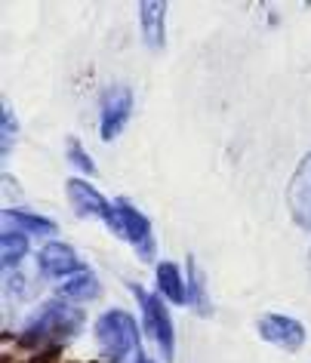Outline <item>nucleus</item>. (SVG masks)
<instances>
[{
  "instance_id": "1",
  "label": "nucleus",
  "mask_w": 311,
  "mask_h": 363,
  "mask_svg": "<svg viewBox=\"0 0 311 363\" xmlns=\"http://www.w3.org/2000/svg\"><path fill=\"white\" fill-rule=\"evenodd\" d=\"M93 333H96V345L105 363H139L145 357L139 320L130 311H124V308L99 314L93 323Z\"/></svg>"
},
{
  "instance_id": "2",
  "label": "nucleus",
  "mask_w": 311,
  "mask_h": 363,
  "mask_svg": "<svg viewBox=\"0 0 311 363\" xmlns=\"http://www.w3.org/2000/svg\"><path fill=\"white\" fill-rule=\"evenodd\" d=\"M84 311H77L75 305L62 302H47L40 308L38 314H34V320L22 330V345H28V348H47V345H59L75 339V335L84 330Z\"/></svg>"
},
{
  "instance_id": "3",
  "label": "nucleus",
  "mask_w": 311,
  "mask_h": 363,
  "mask_svg": "<svg viewBox=\"0 0 311 363\" xmlns=\"http://www.w3.org/2000/svg\"><path fill=\"white\" fill-rule=\"evenodd\" d=\"M108 231H114L117 238H124L136 250V256L142 262H154L158 256V243H154L151 222L139 206H133L130 201H114L111 203V219H108Z\"/></svg>"
},
{
  "instance_id": "4",
  "label": "nucleus",
  "mask_w": 311,
  "mask_h": 363,
  "mask_svg": "<svg viewBox=\"0 0 311 363\" xmlns=\"http://www.w3.org/2000/svg\"><path fill=\"white\" fill-rule=\"evenodd\" d=\"M133 296L139 298V308H142L145 335H151L154 345L160 348L163 363H173V357H176V326H173V317L167 311V305H163L167 298L158 293H148L139 284H133Z\"/></svg>"
},
{
  "instance_id": "5",
  "label": "nucleus",
  "mask_w": 311,
  "mask_h": 363,
  "mask_svg": "<svg viewBox=\"0 0 311 363\" xmlns=\"http://www.w3.org/2000/svg\"><path fill=\"white\" fill-rule=\"evenodd\" d=\"M133 114V89L124 84L105 86L102 99H99V135L102 142H114L124 133V126L130 123Z\"/></svg>"
},
{
  "instance_id": "6",
  "label": "nucleus",
  "mask_w": 311,
  "mask_h": 363,
  "mask_svg": "<svg viewBox=\"0 0 311 363\" xmlns=\"http://www.w3.org/2000/svg\"><path fill=\"white\" fill-rule=\"evenodd\" d=\"M38 271L43 277H50V280H71V277H77V274H84L87 265H84V259L75 252V247L65 240H47L40 247L38 252Z\"/></svg>"
},
{
  "instance_id": "7",
  "label": "nucleus",
  "mask_w": 311,
  "mask_h": 363,
  "mask_svg": "<svg viewBox=\"0 0 311 363\" xmlns=\"http://www.w3.org/2000/svg\"><path fill=\"white\" fill-rule=\"evenodd\" d=\"M287 210H290V219L302 231H311V151H305V157L299 160V167L290 176Z\"/></svg>"
},
{
  "instance_id": "8",
  "label": "nucleus",
  "mask_w": 311,
  "mask_h": 363,
  "mask_svg": "<svg viewBox=\"0 0 311 363\" xmlns=\"http://www.w3.org/2000/svg\"><path fill=\"white\" fill-rule=\"evenodd\" d=\"M256 333L262 335V342L274 345V348H283V351H299L305 345V326L290 314H278V311L262 314L256 320Z\"/></svg>"
},
{
  "instance_id": "9",
  "label": "nucleus",
  "mask_w": 311,
  "mask_h": 363,
  "mask_svg": "<svg viewBox=\"0 0 311 363\" xmlns=\"http://www.w3.org/2000/svg\"><path fill=\"white\" fill-rule=\"evenodd\" d=\"M65 197H68V203H71V210H75L77 219H99L105 225L111 219V201H105L87 179H68Z\"/></svg>"
},
{
  "instance_id": "10",
  "label": "nucleus",
  "mask_w": 311,
  "mask_h": 363,
  "mask_svg": "<svg viewBox=\"0 0 311 363\" xmlns=\"http://www.w3.org/2000/svg\"><path fill=\"white\" fill-rule=\"evenodd\" d=\"M139 28L151 50H163V43H167V4H160V0H142Z\"/></svg>"
},
{
  "instance_id": "11",
  "label": "nucleus",
  "mask_w": 311,
  "mask_h": 363,
  "mask_svg": "<svg viewBox=\"0 0 311 363\" xmlns=\"http://www.w3.org/2000/svg\"><path fill=\"white\" fill-rule=\"evenodd\" d=\"M154 277H158V296H163L167 302L173 305H191V296H188V284L185 277H182V271L176 262L163 259L158 262V268H154Z\"/></svg>"
},
{
  "instance_id": "12",
  "label": "nucleus",
  "mask_w": 311,
  "mask_h": 363,
  "mask_svg": "<svg viewBox=\"0 0 311 363\" xmlns=\"http://www.w3.org/2000/svg\"><path fill=\"white\" fill-rule=\"evenodd\" d=\"M99 296H102V286H99V277L93 271H84V274L65 280V284L56 289V298H62V302H68V305H84Z\"/></svg>"
},
{
  "instance_id": "13",
  "label": "nucleus",
  "mask_w": 311,
  "mask_h": 363,
  "mask_svg": "<svg viewBox=\"0 0 311 363\" xmlns=\"http://www.w3.org/2000/svg\"><path fill=\"white\" fill-rule=\"evenodd\" d=\"M28 250H31L28 234L19 228H4V234H0V262H4L6 271L19 268L22 259L28 256Z\"/></svg>"
},
{
  "instance_id": "14",
  "label": "nucleus",
  "mask_w": 311,
  "mask_h": 363,
  "mask_svg": "<svg viewBox=\"0 0 311 363\" xmlns=\"http://www.w3.org/2000/svg\"><path fill=\"white\" fill-rule=\"evenodd\" d=\"M6 222H13L19 231H25L31 238V234H40V238H56L59 225L47 219V216L40 213H31V210H6Z\"/></svg>"
},
{
  "instance_id": "15",
  "label": "nucleus",
  "mask_w": 311,
  "mask_h": 363,
  "mask_svg": "<svg viewBox=\"0 0 311 363\" xmlns=\"http://www.w3.org/2000/svg\"><path fill=\"white\" fill-rule=\"evenodd\" d=\"M188 296H191V305L197 308L200 314H209V298H207V286H204V274L197 271L195 259H188Z\"/></svg>"
},
{
  "instance_id": "16",
  "label": "nucleus",
  "mask_w": 311,
  "mask_h": 363,
  "mask_svg": "<svg viewBox=\"0 0 311 363\" xmlns=\"http://www.w3.org/2000/svg\"><path fill=\"white\" fill-rule=\"evenodd\" d=\"M65 157H68V163H75V167L80 169V172H87L89 179L96 176V163H93V157H89V154L84 151V145H80V139H75V135H71V139L65 142Z\"/></svg>"
},
{
  "instance_id": "17",
  "label": "nucleus",
  "mask_w": 311,
  "mask_h": 363,
  "mask_svg": "<svg viewBox=\"0 0 311 363\" xmlns=\"http://www.w3.org/2000/svg\"><path fill=\"white\" fill-rule=\"evenodd\" d=\"M0 123H4V154H10L13 139H16V133H19V123L13 121V111L6 105H4V111H0Z\"/></svg>"
},
{
  "instance_id": "18",
  "label": "nucleus",
  "mask_w": 311,
  "mask_h": 363,
  "mask_svg": "<svg viewBox=\"0 0 311 363\" xmlns=\"http://www.w3.org/2000/svg\"><path fill=\"white\" fill-rule=\"evenodd\" d=\"M139 363H154V360H148V357H142V360H139Z\"/></svg>"
},
{
  "instance_id": "19",
  "label": "nucleus",
  "mask_w": 311,
  "mask_h": 363,
  "mask_svg": "<svg viewBox=\"0 0 311 363\" xmlns=\"http://www.w3.org/2000/svg\"><path fill=\"white\" fill-rule=\"evenodd\" d=\"M308 271H311V250H308Z\"/></svg>"
}]
</instances>
